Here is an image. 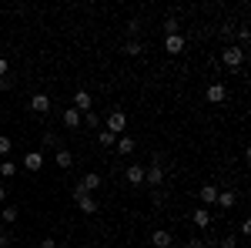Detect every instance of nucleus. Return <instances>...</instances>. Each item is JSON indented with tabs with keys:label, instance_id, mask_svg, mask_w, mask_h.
Returning <instances> with one entry per match:
<instances>
[{
	"label": "nucleus",
	"instance_id": "f257e3e1",
	"mask_svg": "<svg viewBox=\"0 0 251 248\" xmlns=\"http://www.w3.org/2000/svg\"><path fill=\"white\" fill-rule=\"evenodd\" d=\"M144 185H151V188H161L164 185V158L154 154V161L144 168Z\"/></svg>",
	"mask_w": 251,
	"mask_h": 248
},
{
	"label": "nucleus",
	"instance_id": "f03ea898",
	"mask_svg": "<svg viewBox=\"0 0 251 248\" xmlns=\"http://www.w3.org/2000/svg\"><path fill=\"white\" fill-rule=\"evenodd\" d=\"M71 198L77 201V208L84 211V215H97V211H100V205H97V198H94V194H87V191L80 188V185H77L74 191H71Z\"/></svg>",
	"mask_w": 251,
	"mask_h": 248
},
{
	"label": "nucleus",
	"instance_id": "7ed1b4c3",
	"mask_svg": "<svg viewBox=\"0 0 251 248\" xmlns=\"http://www.w3.org/2000/svg\"><path fill=\"white\" fill-rule=\"evenodd\" d=\"M221 64H225L228 71H238V67L245 64V51H241V47H231V44H228V47L221 51Z\"/></svg>",
	"mask_w": 251,
	"mask_h": 248
},
{
	"label": "nucleus",
	"instance_id": "20e7f679",
	"mask_svg": "<svg viewBox=\"0 0 251 248\" xmlns=\"http://www.w3.org/2000/svg\"><path fill=\"white\" fill-rule=\"evenodd\" d=\"M104 131H111V134H117V138H121V134L127 131V114H124L121 108H114V111L107 114V128H104Z\"/></svg>",
	"mask_w": 251,
	"mask_h": 248
},
{
	"label": "nucleus",
	"instance_id": "39448f33",
	"mask_svg": "<svg viewBox=\"0 0 251 248\" xmlns=\"http://www.w3.org/2000/svg\"><path fill=\"white\" fill-rule=\"evenodd\" d=\"M71 108H74V111H80V114H87V111H94V97L87 94V91H77V94H74V101H71Z\"/></svg>",
	"mask_w": 251,
	"mask_h": 248
},
{
	"label": "nucleus",
	"instance_id": "423d86ee",
	"mask_svg": "<svg viewBox=\"0 0 251 248\" xmlns=\"http://www.w3.org/2000/svg\"><path fill=\"white\" fill-rule=\"evenodd\" d=\"M225 97H228V87H225V84H218V81L208 84V91H204V101H208V104H221Z\"/></svg>",
	"mask_w": 251,
	"mask_h": 248
},
{
	"label": "nucleus",
	"instance_id": "0eeeda50",
	"mask_svg": "<svg viewBox=\"0 0 251 248\" xmlns=\"http://www.w3.org/2000/svg\"><path fill=\"white\" fill-rule=\"evenodd\" d=\"M171 245H174V235H171V231H164V228L151 231V248H171Z\"/></svg>",
	"mask_w": 251,
	"mask_h": 248
},
{
	"label": "nucleus",
	"instance_id": "6e6552de",
	"mask_svg": "<svg viewBox=\"0 0 251 248\" xmlns=\"http://www.w3.org/2000/svg\"><path fill=\"white\" fill-rule=\"evenodd\" d=\"M191 221H194L201 231H208V228H211V211H208V208H194V211H191Z\"/></svg>",
	"mask_w": 251,
	"mask_h": 248
},
{
	"label": "nucleus",
	"instance_id": "1a4fd4ad",
	"mask_svg": "<svg viewBox=\"0 0 251 248\" xmlns=\"http://www.w3.org/2000/svg\"><path fill=\"white\" fill-rule=\"evenodd\" d=\"M24 168L27 171H40L44 168V151H27L24 154Z\"/></svg>",
	"mask_w": 251,
	"mask_h": 248
},
{
	"label": "nucleus",
	"instance_id": "9d476101",
	"mask_svg": "<svg viewBox=\"0 0 251 248\" xmlns=\"http://www.w3.org/2000/svg\"><path fill=\"white\" fill-rule=\"evenodd\" d=\"M164 51H168V54H174V57H177V54H184V37H181V34L164 37Z\"/></svg>",
	"mask_w": 251,
	"mask_h": 248
},
{
	"label": "nucleus",
	"instance_id": "9b49d317",
	"mask_svg": "<svg viewBox=\"0 0 251 248\" xmlns=\"http://www.w3.org/2000/svg\"><path fill=\"white\" fill-rule=\"evenodd\" d=\"M117 151L124 154V158H127V154H134L137 151V141L134 138H131V134H121V138H117V144H114Z\"/></svg>",
	"mask_w": 251,
	"mask_h": 248
},
{
	"label": "nucleus",
	"instance_id": "f8f14e48",
	"mask_svg": "<svg viewBox=\"0 0 251 248\" xmlns=\"http://www.w3.org/2000/svg\"><path fill=\"white\" fill-rule=\"evenodd\" d=\"M30 111H34V114H47V111H50V97L47 94H34L30 97Z\"/></svg>",
	"mask_w": 251,
	"mask_h": 248
},
{
	"label": "nucleus",
	"instance_id": "ddd939ff",
	"mask_svg": "<svg viewBox=\"0 0 251 248\" xmlns=\"http://www.w3.org/2000/svg\"><path fill=\"white\" fill-rule=\"evenodd\" d=\"M124 178H127V185H144V165H127Z\"/></svg>",
	"mask_w": 251,
	"mask_h": 248
},
{
	"label": "nucleus",
	"instance_id": "4468645a",
	"mask_svg": "<svg viewBox=\"0 0 251 248\" xmlns=\"http://www.w3.org/2000/svg\"><path fill=\"white\" fill-rule=\"evenodd\" d=\"M218 185H204V188L198 191V198H201V208H208V205H214V198H218Z\"/></svg>",
	"mask_w": 251,
	"mask_h": 248
},
{
	"label": "nucleus",
	"instance_id": "2eb2a0df",
	"mask_svg": "<svg viewBox=\"0 0 251 248\" xmlns=\"http://www.w3.org/2000/svg\"><path fill=\"white\" fill-rule=\"evenodd\" d=\"M80 188L87 191V194H94V191L100 188V174H97V171H87L84 178H80Z\"/></svg>",
	"mask_w": 251,
	"mask_h": 248
},
{
	"label": "nucleus",
	"instance_id": "dca6fc26",
	"mask_svg": "<svg viewBox=\"0 0 251 248\" xmlns=\"http://www.w3.org/2000/svg\"><path fill=\"white\" fill-rule=\"evenodd\" d=\"M54 165H57L60 171H67V168H74V154L67 151V148H60V151L54 154Z\"/></svg>",
	"mask_w": 251,
	"mask_h": 248
},
{
	"label": "nucleus",
	"instance_id": "f3484780",
	"mask_svg": "<svg viewBox=\"0 0 251 248\" xmlns=\"http://www.w3.org/2000/svg\"><path fill=\"white\" fill-rule=\"evenodd\" d=\"M234 201H238V194H234V191H218V198H214V205H218V208H234Z\"/></svg>",
	"mask_w": 251,
	"mask_h": 248
},
{
	"label": "nucleus",
	"instance_id": "a211bd4d",
	"mask_svg": "<svg viewBox=\"0 0 251 248\" xmlns=\"http://www.w3.org/2000/svg\"><path fill=\"white\" fill-rule=\"evenodd\" d=\"M64 128H67V131H77L80 128V111L67 108V111H64Z\"/></svg>",
	"mask_w": 251,
	"mask_h": 248
},
{
	"label": "nucleus",
	"instance_id": "6ab92c4d",
	"mask_svg": "<svg viewBox=\"0 0 251 248\" xmlns=\"http://www.w3.org/2000/svg\"><path fill=\"white\" fill-rule=\"evenodd\" d=\"M121 51H124V57H141V54H144V47H141V40H124V47H121Z\"/></svg>",
	"mask_w": 251,
	"mask_h": 248
},
{
	"label": "nucleus",
	"instance_id": "aec40b11",
	"mask_svg": "<svg viewBox=\"0 0 251 248\" xmlns=\"http://www.w3.org/2000/svg\"><path fill=\"white\" fill-rule=\"evenodd\" d=\"M40 138H44V148H54V151H60V148H64V144H60V134H50V131H44Z\"/></svg>",
	"mask_w": 251,
	"mask_h": 248
},
{
	"label": "nucleus",
	"instance_id": "412c9836",
	"mask_svg": "<svg viewBox=\"0 0 251 248\" xmlns=\"http://www.w3.org/2000/svg\"><path fill=\"white\" fill-rule=\"evenodd\" d=\"M0 218H3V225H14V221H17V208H14V205H3Z\"/></svg>",
	"mask_w": 251,
	"mask_h": 248
},
{
	"label": "nucleus",
	"instance_id": "4be33fe9",
	"mask_svg": "<svg viewBox=\"0 0 251 248\" xmlns=\"http://www.w3.org/2000/svg\"><path fill=\"white\" fill-rule=\"evenodd\" d=\"M97 141H100V148H114V144H117V134L100 131V134H97Z\"/></svg>",
	"mask_w": 251,
	"mask_h": 248
},
{
	"label": "nucleus",
	"instance_id": "5701e85b",
	"mask_svg": "<svg viewBox=\"0 0 251 248\" xmlns=\"http://www.w3.org/2000/svg\"><path fill=\"white\" fill-rule=\"evenodd\" d=\"M184 248H214V242H208V238H188Z\"/></svg>",
	"mask_w": 251,
	"mask_h": 248
},
{
	"label": "nucleus",
	"instance_id": "b1692460",
	"mask_svg": "<svg viewBox=\"0 0 251 248\" xmlns=\"http://www.w3.org/2000/svg\"><path fill=\"white\" fill-rule=\"evenodd\" d=\"M164 34H168V37H171V34H181V27H177L174 17H164Z\"/></svg>",
	"mask_w": 251,
	"mask_h": 248
},
{
	"label": "nucleus",
	"instance_id": "393cba45",
	"mask_svg": "<svg viewBox=\"0 0 251 248\" xmlns=\"http://www.w3.org/2000/svg\"><path fill=\"white\" fill-rule=\"evenodd\" d=\"M0 174H3V178H14V174H17V165H14V161H3V165H0Z\"/></svg>",
	"mask_w": 251,
	"mask_h": 248
},
{
	"label": "nucleus",
	"instance_id": "a878e982",
	"mask_svg": "<svg viewBox=\"0 0 251 248\" xmlns=\"http://www.w3.org/2000/svg\"><path fill=\"white\" fill-rule=\"evenodd\" d=\"M10 148H14V141H10L7 134H0V158H3V154H10Z\"/></svg>",
	"mask_w": 251,
	"mask_h": 248
},
{
	"label": "nucleus",
	"instance_id": "bb28decb",
	"mask_svg": "<svg viewBox=\"0 0 251 248\" xmlns=\"http://www.w3.org/2000/svg\"><path fill=\"white\" fill-rule=\"evenodd\" d=\"M248 40H251V34L245 30V27H238V47H241V51L248 47Z\"/></svg>",
	"mask_w": 251,
	"mask_h": 248
},
{
	"label": "nucleus",
	"instance_id": "cd10ccee",
	"mask_svg": "<svg viewBox=\"0 0 251 248\" xmlns=\"http://www.w3.org/2000/svg\"><path fill=\"white\" fill-rule=\"evenodd\" d=\"M218 248H238V238L228 235V238H221V245H218Z\"/></svg>",
	"mask_w": 251,
	"mask_h": 248
},
{
	"label": "nucleus",
	"instance_id": "c85d7f7f",
	"mask_svg": "<svg viewBox=\"0 0 251 248\" xmlns=\"http://www.w3.org/2000/svg\"><path fill=\"white\" fill-rule=\"evenodd\" d=\"M7 71H10V60L0 54V77H7Z\"/></svg>",
	"mask_w": 251,
	"mask_h": 248
},
{
	"label": "nucleus",
	"instance_id": "c756f323",
	"mask_svg": "<svg viewBox=\"0 0 251 248\" xmlns=\"http://www.w3.org/2000/svg\"><path fill=\"white\" fill-rule=\"evenodd\" d=\"M10 242H14V238H10L7 231H0V248H10Z\"/></svg>",
	"mask_w": 251,
	"mask_h": 248
},
{
	"label": "nucleus",
	"instance_id": "7c9ffc66",
	"mask_svg": "<svg viewBox=\"0 0 251 248\" xmlns=\"http://www.w3.org/2000/svg\"><path fill=\"white\" fill-rule=\"evenodd\" d=\"M40 248H60V245L54 242V238H44V242H40Z\"/></svg>",
	"mask_w": 251,
	"mask_h": 248
},
{
	"label": "nucleus",
	"instance_id": "2f4dec72",
	"mask_svg": "<svg viewBox=\"0 0 251 248\" xmlns=\"http://www.w3.org/2000/svg\"><path fill=\"white\" fill-rule=\"evenodd\" d=\"M0 91H10V81L7 77H0Z\"/></svg>",
	"mask_w": 251,
	"mask_h": 248
},
{
	"label": "nucleus",
	"instance_id": "473e14b6",
	"mask_svg": "<svg viewBox=\"0 0 251 248\" xmlns=\"http://www.w3.org/2000/svg\"><path fill=\"white\" fill-rule=\"evenodd\" d=\"M3 201H7V188H0V205H3Z\"/></svg>",
	"mask_w": 251,
	"mask_h": 248
},
{
	"label": "nucleus",
	"instance_id": "72a5a7b5",
	"mask_svg": "<svg viewBox=\"0 0 251 248\" xmlns=\"http://www.w3.org/2000/svg\"><path fill=\"white\" fill-rule=\"evenodd\" d=\"M60 248H71V245H60Z\"/></svg>",
	"mask_w": 251,
	"mask_h": 248
}]
</instances>
